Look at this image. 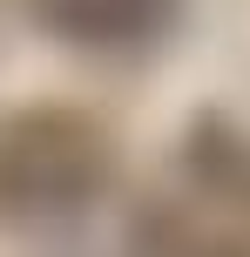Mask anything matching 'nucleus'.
Wrapping results in <instances>:
<instances>
[{"label": "nucleus", "mask_w": 250, "mask_h": 257, "mask_svg": "<svg viewBox=\"0 0 250 257\" xmlns=\"http://www.w3.org/2000/svg\"><path fill=\"white\" fill-rule=\"evenodd\" d=\"M95 183H102V142L81 122L41 108L34 122L0 128V210H27V217L75 210L95 196Z\"/></svg>", "instance_id": "obj_1"}, {"label": "nucleus", "mask_w": 250, "mask_h": 257, "mask_svg": "<svg viewBox=\"0 0 250 257\" xmlns=\"http://www.w3.org/2000/svg\"><path fill=\"white\" fill-rule=\"evenodd\" d=\"M34 21L54 41L75 48H142L149 34H162L176 14V0H27Z\"/></svg>", "instance_id": "obj_2"}]
</instances>
